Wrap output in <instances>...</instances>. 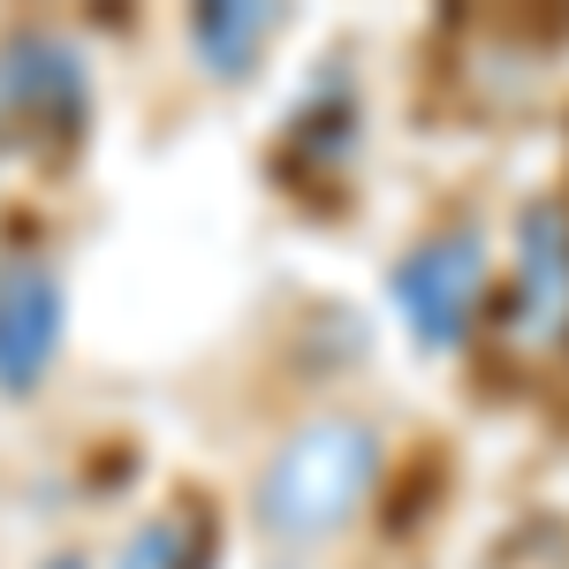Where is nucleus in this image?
I'll return each mask as SVG.
<instances>
[{
	"instance_id": "f257e3e1",
	"label": "nucleus",
	"mask_w": 569,
	"mask_h": 569,
	"mask_svg": "<svg viewBox=\"0 0 569 569\" xmlns=\"http://www.w3.org/2000/svg\"><path fill=\"white\" fill-rule=\"evenodd\" d=\"M380 479V440L365 418H311L273 448L259 479V525L289 547L335 539L365 509V493Z\"/></svg>"
},
{
	"instance_id": "f03ea898",
	"label": "nucleus",
	"mask_w": 569,
	"mask_h": 569,
	"mask_svg": "<svg viewBox=\"0 0 569 569\" xmlns=\"http://www.w3.org/2000/svg\"><path fill=\"white\" fill-rule=\"evenodd\" d=\"M91 114V77L84 61L46 31L0 46V122L16 130V144H39V152H69L84 137Z\"/></svg>"
},
{
	"instance_id": "7ed1b4c3",
	"label": "nucleus",
	"mask_w": 569,
	"mask_h": 569,
	"mask_svg": "<svg viewBox=\"0 0 569 569\" xmlns=\"http://www.w3.org/2000/svg\"><path fill=\"white\" fill-rule=\"evenodd\" d=\"M479 297H486V243L471 228L456 236H426L418 251H402L395 266V305L410 319V335L426 350H456L479 319Z\"/></svg>"
},
{
	"instance_id": "20e7f679",
	"label": "nucleus",
	"mask_w": 569,
	"mask_h": 569,
	"mask_svg": "<svg viewBox=\"0 0 569 569\" xmlns=\"http://www.w3.org/2000/svg\"><path fill=\"white\" fill-rule=\"evenodd\" d=\"M61 350V281L39 259H0V395H31Z\"/></svg>"
},
{
	"instance_id": "39448f33",
	"label": "nucleus",
	"mask_w": 569,
	"mask_h": 569,
	"mask_svg": "<svg viewBox=\"0 0 569 569\" xmlns=\"http://www.w3.org/2000/svg\"><path fill=\"white\" fill-rule=\"evenodd\" d=\"M517 311L531 342H569V213L531 206L517 236Z\"/></svg>"
},
{
	"instance_id": "423d86ee",
	"label": "nucleus",
	"mask_w": 569,
	"mask_h": 569,
	"mask_svg": "<svg viewBox=\"0 0 569 569\" xmlns=\"http://www.w3.org/2000/svg\"><path fill=\"white\" fill-rule=\"evenodd\" d=\"M273 8H259V0H213V8H198L190 16V46H198V61L213 69V77H243L251 61H259V46L273 39Z\"/></svg>"
},
{
	"instance_id": "0eeeda50",
	"label": "nucleus",
	"mask_w": 569,
	"mask_h": 569,
	"mask_svg": "<svg viewBox=\"0 0 569 569\" xmlns=\"http://www.w3.org/2000/svg\"><path fill=\"white\" fill-rule=\"evenodd\" d=\"M122 569H198V531H190V517H160V525H144L130 539Z\"/></svg>"
}]
</instances>
